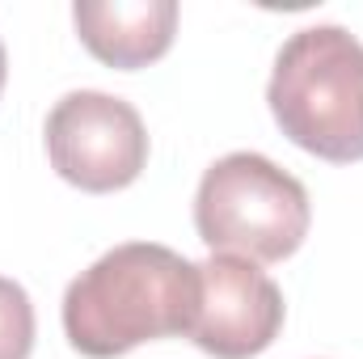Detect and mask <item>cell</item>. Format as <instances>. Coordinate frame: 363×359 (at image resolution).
Segmentation results:
<instances>
[{
    "instance_id": "6da1fadb",
    "label": "cell",
    "mask_w": 363,
    "mask_h": 359,
    "mask_svg": "<svg viewBox=\"0 0 363 359\" xmlns=\"http://www.w3.org/2000/svg\"><path fill=\"white\" fill-rule=\"evenodd\" d=\"M199 304V267L169 245L127 241L81 270L64 292V334L89 359L186 334Z\"/></svg>"
},
{
    "instance_id": "7a4b0ae2",
    "label": "cell",
    "mask_w": 363,
    "mask_h": 359,
    "mask_svg": "<svg viewBox=\"0 0 363 359\" xmlns=\"http://www.w3.org/2000/svg\"><path fill=\"white\" fill-rule=\"evenodd\" d=\"M274 123L304 153L351 165L363 161V43L342 26L296 30L267 89Z\"/></svg>"
},
{
    "instance_id": "3957f363",
    "label": "cell",
    "mask_w": 363,
    "mask_h": 359,
    "mask_svg": "<svg viewBox=\"0 0 363 359\" xmlns=\"http://www.w3.org/2000/svg\"><path fill=\"white\" fill-rule=\"evenodd\" d=\"M308 190L262 153L220 157L194 194V228L211 254L283 263L308 237Z\"/></svg>"
},
{
    "instance_id": "277c9868",
    "label": "cell",
    "mask_w": 363,
    "mask_h": 359,
    "mask_svg": "<svg viewBox=\"0 0 363 359\" xmlns=\"http://www.w3.org/2000/svg\"><path fill=\"white\" fill-rule=\"evenodd\" d=\"M47 153L55 174L89 194H110L140 178L148 131L131 101L97 89L64 93L47 114Z\"/></svg>"
},
{
    "instance_id": "5b68a950",
    "label": "cell",
    "mask_w": 363,
    "mask_h": 359,
    "mask_svg": "<svg viewBox=\"0 0 363 359\" xmlns=\"http://www.w3.org/2000/svg\"><path fill=\"white\" fill-rule=\"evenodd\" d=\"M283 330V292L258 263L211 254L199 263V304L186 338L216 359L262 355Z\"/></svg>"
},
{
    "instance_id": "8992f818",
    "label": "cell",
    "mask_w": 363,
    "mask_h": 359,
    "mask_svg": "<svg viewBox=\"0 0 363 359\" xmlns=\"http://www.w3.org/2000/svg\"><path fill=\"white\" fill-rule=\"evenodd\" d=\"M81 43L110 68H144L161 60L178 30L174 0H77Z\"/></svg>"
},
{
    "instance_id": "52a82bcc",
    "label": "cell",
    "mask_w": 363,
    "mask_h": 359,
    "mask_svg": "<svg viewBox=\"0 0 363 359\" xmlns=\"http://www.w3.org/2000/svg\"><path fill=\"white\" fill-rule=\"evenodd\" d=\"M34 351V304L21 283L0 275V359H30Z\"/></svg>"
},
{
    "instance_id": "ba28073f",
    "label": "cell",
    "mask_w": 363,
    "mask_h": 359,
    "mask_svg": "<svg viewBox=\"0 0 363 359\" xmlns=\"http://www.w3.org/2000/svg\"><path fill=\"white\" fill-rule=\"evenodd\" d=\"M4 72H9V68H4V47H0V89H4Z\"/></svg>"
}]
</instances>
